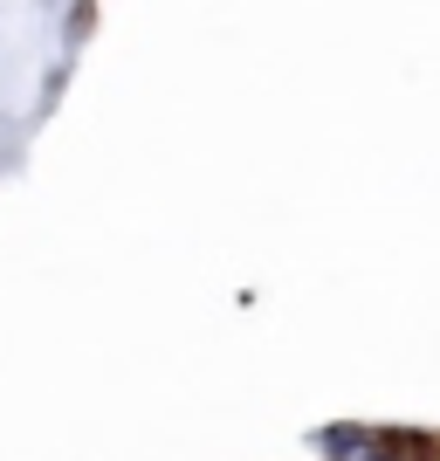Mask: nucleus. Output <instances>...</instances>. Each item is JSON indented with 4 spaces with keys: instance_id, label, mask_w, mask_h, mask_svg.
Returning a JSON list of instances; mask_svg holds the SVG:
<instances>
[{
    "instance_id": "nucleus-1",
    "label": "nucleus",
    "mask_w": 440,
    "mask_h": 461,
    "mask_svg": "<svg viewBox=\"0 0 440 461\" xmlns=\"http://www.w3.org/2000/svg\"><path fill=\"white\" fill-rule=\"evenodd\" d=\"M317 447H324V455H358V434H345V427H330V434H317Z\"/></svg>"
}]
</instances>
